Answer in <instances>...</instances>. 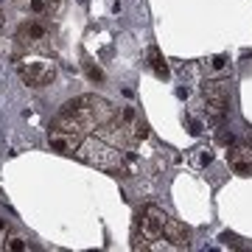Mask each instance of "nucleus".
I'll use <instances>...</instances> for the list:
<instances>
[{
	"label": "nucleus",
	"mask_w": 252,
	"mask_h": 252,
	"mask_svg": "<svg viewBox=\"0 0 252 252\" xmlns=\"http://www.w3.org/2000/svg\"><path fill=\"white\" fill-rule=\"evenodd\" d=\"M62 112L76 115L81 124H84V129H87V132H95L98 126L109 124V121L118 115L115 107H112L107 98L95 95V93H87V95H79V98L67 101V104L62 107Z\"/></svg>",
	"instance_id": "f257e3e1"
},
{
	"label": "nucleus",
	"mask_w": 252,
	"mask_h": 252,
	"mask_svg": "<svg viewBox=\"0 0 252 252\" xmlns=\"http://www.w3.org/2000/svg\"><path fill=\"white\" fill-rule=\"evenodd\" d=\"M202 95H205V101H230V95H233L230 79H227V76L207 79L205 84H202Z\"/></svg>",
	"instance_id": "6e6552de"
},
{
	"label": "nucleus",
	"mask_w": 252,
	"mask_h": 252,
	"mask_svg": "<svg viewBox=\"0 0 252 252\" xmlns=\"http://www.w3.org/2000/svg\"><path fill=\"white\" fill-rule=\"evenodd\" d=\"M152 135V132H149V124H146V118L140 115L135 121V126H132V132H129V146H137V143H143L146 137Z\"/></svg>",
	"instance_id": "4468645a"
},
{
	"label": "nucleus",
	"mask_w": 252,
	"mask_h": 252,
	"mask_svg": "<svg viewBox=\"0 0 252 252\" xmlns=\"http://www.w3.org/2000/svg\"><path fill=\"white\" fill-rule=\"evenodd\" d=\"M48 36H51V28H48L45 20L28 17L17 26V36H14V39H17L23 48H42L48 42Z\"/></svg>",
	"instance_id": "20e7f679"
},
{
	"label": "nucleus",
	"mask_w": 252,
	"mask_h": 252,
	"mask_svg": "<svg viewBox=\"0 0 252 252\" xmlns=\"http://www.w3.org/2000/svg\"><path fill=\"white\" fill-rule=\"evenodd\" d=\"M162 235L168 238V241H174L180 250H188L190 247V230L182 221H177V219L168 216V221H165V230H162Z\"/></svg>",
	"instance_id": "1a4fd4ad"
},
{
	"label": "nucleus",
	"mask_w": 252,
	"mask_h": 252,
	"mask_svg": "<svg viewBox=\"0 0 252 252\" xmlns=\"http://www.w3.org/2000/svg\"><path fill=\"white\" fill-rule=\"evenodd\" d=\"M213 149L210 146H196V149H190V154H188V162L196 168V171H202V168H207L210 162H213Z\"/></svg>",
	"instance_id": "9b49d317"
},
{
	"label": "nucleus",
	"mask_w": 252,
	"mask_h": 252,
	"mask_svg": "<svg viewBox=\"0 0 252 252\" xmlns=\"http://www.w3.org/2000/svg\"><path fill=\"white\" fill-rule=\"evenodd\" d=\"M188 124H190V132H193V135H199V132H202V124H199L196 118H188Z\"/></svg>",
	"instance_id": "412c9836"
},
{
	"label": "nucleus",
	"mask_w": 252,
	"mask_h": 252,
	"mask_svg": "<svg viewBox=\"0 0 252 252\" xmlns=\"http://www.w3.org/2000/svg\"><path fill=\"white\" fill-rule=\"evenodd\" d=\"M79 143H81L79 135H70V132H62V129H51L48 132V146L56 154H76Z\"/></svg>",
	"instance_id": "0eeeda50"
},
{
	"label": "nucleus",
	"mask_w": 252,
	"mask_h": 252,
	"mask_svg": "<svg viewBox=\"0 0 252 252\" xmlns=\"http://www.w3.org/2000/svg\"><path fill=\"white\" fill-rule=\"evenodd\" d=\"M149 67L154 70L157 79H168V76H171V67H168V62L162 59V54H160V48L157 45L149 48Z\"/></svg>",
	"instance_id": "f8f14e48"
},
{
	"label": "nucleus",
	"mask_w": 252,
	"mask_h": 252,
	"mask_svg": "<svg viewBox=\"0 0 252 252\" xmlns=\"http://www.w3.org/2000/svg\"><path fill=\"white\" fill-rule=\"evenodd\" d=\"M0 31H3V17H0Z\"/></svg>",
	"instance_id": "4be33fe9"
},
{
	"label": "nucleus",
	"mask_w": 252,
	"mask_h": 252,
	"mask_svg": "<svg viewBox=\"0 0 252 252\" xmlns=\"http://www.w3.org/2000/svg\"><path fill=\"white\" fill-rule=\"evenodd\" d=\"M227 162L238 177H252V146H230Z\"/></svg>",
	"instance_id": "423d86ee"
},
{
	"label": "nucleus",
	"mask_w": 252,
	"mask_h": 252,
	"mask_svg": "<svg viewBox=\"0 0 252 252\" xmlns=\"http://www.w3.org/2000/svg\"><path fill=\"white\" fill-rule=\"evenodd\" d=\"M205 70L210 79H219V76H230V59H227L224 54L213 56L210 62H205Z\"/></svg>",
	"instance_id": "ddd939ff"
},
{
	"label": "nucleus",
	"mask_w": 252,
	"mask_h": 252,
	"mask_svg": "<svg viewBox=\"0 0 252 252\" xmlns=\"http://www.w3.org/2000/svg\"><path fill=\"white\" fill-rule=\"evenodd\" d=\"M165 221H168V216L162 213L157 205H146L143 210H140V216H137L135 224L140 227V233L149 238V244L154 241V238H160L162 230H165Z\"/></svg>",
	"instance_id": "39448f33"
},
{
	"label": "nucleus",
	"mask_w": 252,
	"mask_h": 252,
	"mask_svg": "<svg viewBox=\"0 0 252 252\" xmlns=\"http://www.w3.org/2000/svg\"><path fill=\"white\" fill-rule=\"evenodd\" d=\"M11 233V227H9V221L0 216V250H3V241H6V235Z\"/></svg>",
	"instance_id": "a211bd4d"
},
{
	"label": "nucleus",
	"mask_w": 252,
	"mask_h": 252,
	"mask_svg": "<svg viewBox=\"0 0 252 252\" xmlns=\"http://www.w3.org/2000/svg\"><path fill=\"white\" fill-rule=\"evenodd\" d=\"M62 3H64V0H48V9H51V14H56V11L62 9Z\"/></svg>",
	"instance_id": "aec40b11"
},
{
	"label": "nucleus",
	"mask_w": 252,
	"mask_h": 252,
	"mask_svg": "<svg viewBox=\"0 0 252 252\" xmlns=\"http://www.w3.org/2000/svg\"><path fill=\"white\" fill-rule=\"evenodd\" d=\"M205 115L210 124L221 126L230 118V101H205Z\"/></svg>",
	"instance_id": "9d476101"
},
{
	"label": "nucleus",
	"mask_w": 252,
	"mask_h": 252,
	"mask_svg": "<svg viewBox=\"0 0 252 252\" xmlns=\"http://www.w3.org/2000/svg\"><path fill=\"white\" fill-rule=\"evenodd\" d=\"M84 73H87V79H90L93 84H101V81H104V70H101L95 62H84Z\"/></svg>",
	"instance_id": "f3484780"
},
{
	"label": "nucleus",
	"mask_w": 252,
	"mask_h": 252,
	"mask_svg": "<svg viewBox=\"0 0 252 252\" xmlns=\"http://www.w3.org/2000/svg\"><path fill=\"white\" fill-rule=\"evenodd\" d=\"M17 73L28 87H48L56 79V62H51V59H20Z\"/></svg>",
	"instance_id": "7ed1b4c3"
},
{
	"label": "nucleus",
	"mask_w": 252,
	"mask_h": 252,
	"mask_svg": "<svg viewBox=\"0 0 252 252\" xmlns=\"http://www.w3.org/2000/svg\"><path fill=\"white\" fill-rule=\"evenodd\" d=\"M3 250H9V252H28V250H31V244H28L23 235L9 233V235H6V241H3Z\"/></svg>",
	"instance_id": "2eb2a0df"
},
{
	"label": "nucleus",
	"mask_w": 252,
	"mask_h": 252,
	"mask_svg": "<svg viewBox=\"0 0 252 252\" xmlns=\"http://www.w3.org/2000/svg\"><path fill=\"white\" fill-rule=\"evenodd\" d=\"M76 157H79L81 162L93 165V168L109 171V174H118L121 165H124V149L107 143V140L98 137V135L84 137V140L79 143V149H76Z\"/></svg>",
	"instance_id": "f03ea898"
},
{
	"label": "nucleus",
	"mask_w": 252,
	"mask_h": 252,
	"mask_svg": "<svg viewBox=\"0 0 252 252\" xmlns=\"http://www.w3.org/2000/svg\"><path fill=\"white\" fill-rule=\"evenodd\" d=\"M219 143H224V146H235V137L230 135V132H219Z\"/></svg>",
	"instance_id": "6ab92c4d"
},
{
	"label": "nucleus",
	"mask_w": 252,
	"mask_h": 252,
	"mask_svg": "<svg viewBox=\"0 0 252 252\" xmlns=\"http://www.w3.org/2000/svg\"><path fill=\"white\" fill-rule=\"evenodd\" d=\"M26 9H28V14L31 17H45L48 11V0H26Z\"/></svg>",
	"instance_id": "dca6fc26"
},
{
	"label": "nucleus",
	"mask_w": 252,
	"mask_h": 252,
	"mask_svg": "<svg viewBox=\"0 0 252 252\" xmlns=\"http://www.w3.org/2000/svg\"><path fill=\"white\" fill-rule=\"evenodd\" d=\"M79 3H87V0H79Z\"/></svg>",
	"instance_id": "5701e85b"
}]
</instances>
